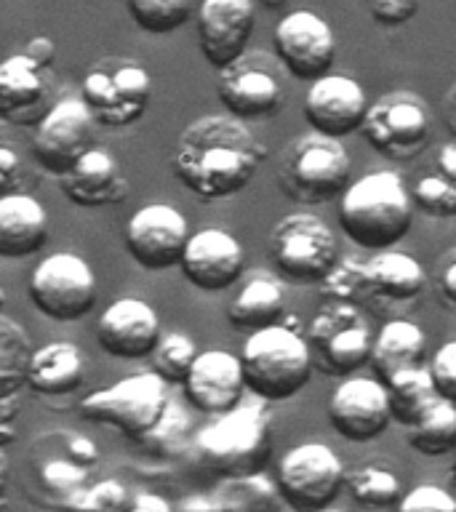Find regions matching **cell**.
<instances>
[{"label":"cell","instance_id":"ac0fdd59","mask_svg":"<svg viewBox=\"0 0 456 512\" xmlns=\"http://www.w3.org/2000/svg\"><path fill=\"white\" fill-rule=\"evenodd\" d=\"M254 24L256 0H203L198 8V40L206 62L224 70L246 54Z\"/></svg>","mask_w":456,"mask_h":512},{"label":"cell","instance_id":"836d02e7","mask_svg":"<svg viewBox=\"0 0 456 512\" xmlns=\"http://www.w3.org/2000/svg\"><path fill=\"white\" fill-rule=\"evenodd\" d=\"M198 344L182 331H171V334L160 336L158 347L152 352V371H158L171 387L184 384L190 376L195 360H198Z\"/></svg>","mask_w":456,"mask_h":512},{"label":"cell","instance_id":"9c48e42d","mask_svg":"<svg viewBox=\"0 0 456 512\" xmlns=\"http://www.w3.org/2000/svg\"><path fill=\"white\" fill-rule=\"evenodd\" d=\"M80 96L99 126L126 128L142 118L152 99V78L136 59L107 56L91 64Z\"/></svg>","mask_w":456,"mask_h":512},{"label":"cell","instance_id":"52a82bcc","mask_svg":"<svg viewBox=\"0 0 456 512\" xmlns=\"http://www.w3.org/2000/svg\"><path fill=\"white\" fill-rule=\"evenodd\" d=\"M374 339L363 312L350 299H328L310 320V342L315 366L328 376H352L371 363Z\"/></svg>","mask_w":456,"mask_h":512},{"label":"cell","instance_id":"277c9868","mask_svg":"<svg viewBox=\"0 0 456 512\" xmlns=\"http://www.w3.org/2000/svg\"><path fill=\"white\" fill-rule=\"evenodd\" d=\"M240 360L248 390L264 403H283L299 395L310 382L315 366L310 342L286 323L248 334Z\"/></svg>","mask_w":456,"mask_h":512},{"label":"cell","instance_id":"ee69618b","mask_svg":"<svg viewBox=\"0 0 456 512\" xmlns=\"http://www.w3.org/2000/svg\"><path fill=\"white\" fill-rule=\"evenodd\" d=\"M19 176H22V158L16 155L11 144H3L0 147V184H3V192H14V184Z\"/></svg>","mask_w":456,"mask_h":512},{"label":"cell","instance_id":"d6a6232c","mask_svg":"<svg viewBox=\"0 0 456 512\" xmlns=\"http://www.w3.org/2000/svg\"><path fill=\"white\" fill-rule=\"evenodd\" d=\"M347 488L363 507H398L403 499L400 478L384 462H360L347 470Z\"/></svg>","mask_w":456,"mask_h":512},{"label":"cell","instance_id":"d590c367","mask_svg":"<svg viewBox=\"0 0 456 512\" xmlns=\"http://www.w3.org/2000/svg\"><path fill=\"white\" fill-rule=\"evenodd\" d=\"M187 438H190L187 411L174 400H168L166 411L158 419V424L150 432H144L139 443L158 456H179L187 448Z\"/></svg>","mask_w":456,"mask_h":512},{"label":"cell","instance_id":"1f68e13d","mask_svg":"<svg viewBox=\"0 0 456 512\" xmlns=\"http://www.w3.org/2000/svg\"><path fill=\"white\" fill-rule=\"evenodd\" d=\"M35 347L11 315H0V395H19L30 379Z\"/></svg>","mask_w":456,"mask_h":512},{"label":"cell","instance_id":"74e56055","mask_svg":"<svg viewBox=\"0 0 456 512\" xmlns=\"http://www.w3.org/2000/svg\"><path fill=\"white\" fill-rule=\"evenodd\" d=\"M411 195H414L416 208L427 216H435V219L456 216V182L448 179L446 174H440L438 168L432 174L422 176Z\"/></svg>","mask_w":456,"mask_h":512},{"label":"cell","instance_id":"7402d4cb","mask_svg":"<svg viewBox=\"0 0 456 512\" xmlns=\"http://www.w3.org/2000/svg\"><path fill=\"white\" fill-rule=\"evenodd\" d=\"M182 387L192 408L211 416L227 414L243 403V392L248 390L243 360L224 350L200 352Z\"/></svg>","mask_w":456,"mask_h":512},{"label":"cell","instance_id":"4fadbf2b","mask_svg":"<svg viewBox=\"0 0 456 512\" xmlns=\"http://www.w3.org/2000/svg\"><path fill=\"white\" fill-rule=\"evenodd\" d=\"M363 136L384 158L411 160L430 142V110L422 96H416L414 91H395V94L379 96L368 107Z\"/></svg>","mask_w":456,"mask_h":512},{"label":"cell","instance_id":"7bdbcfd3","mask_svg":"<svg viewBox=\"0 0 456 512\" xmlns=\"http://www.w3.org/2000/svg\"><path fill=\"white\" fill-rule=\"evenodd\" d=\"M435 283H438V294L443 299V304H448L451 310H456V248L446 251L443 259L438 264V275H435Z\"/></svg>","mask_w":456,"mask_h":512},{"label":"cell","instance_id":"f6af8a7d","mask_svg":"<svg viewBox=\"0 0 456 512\" xmlns=\"http://www.w3.org/2000/svg\"><path fill=\"white\" fill-rule=\"evenodd\" d=\"M67 454H70L72 459H78L80 464H86V467H91V464L99 459V451H96V446L88 438H83V435H70Z\"/></svg>","mask_w":456,"mask_h":512},{"label":"cell","instance_id":"4dcf8cb0","mask_svg":"<svg viewBox=\"0 0 456 512\" xmlns=\"http://www.w3.org/2000/svg\"><path fill=\"white\" fill-rule=\"evenodd\" d=\"M384 384H387V392H390L392 416L403 427L414 424L440 398L430 368L424 366L406 368V371H400V374H395L390 382Z\"/></svg>","mask_w":456,"mask_h":512},{"label":"cell","instance_id":"8d00e7d4","mask_svg":"<svg viewBox=\"0 0 456 512\" xmlns=\"http://www.w3.org/2000/svg\"><path fill=\"white\" fill-rule=\"evenodd\" d=\"M275 486L264 478L262 472L243 475V478H227L219 488V507L222 510H259V507H272L275 504Z\"/></svg>","mask_w":456,"mask_h":512},{"label":"cell","instance_id":"ab89813d","mask_svg":"<svg viewBox=\"0 0 456 512\" xmlns=\"http://www.w3.org/2000/svg\"><path fill=\"white\" fill-rule=\"evenodd\" d=\"M75 507H83V510H126V507H131V496L118 480H102V483L86 488L78 496Z\"/></svg>","mask_w":456,"mask_h":512},{"label":"cell","instance_id":"816d5d0a","mask_svg":"<svg viewBox=\"0 0 456 512\" xmlns=\"http://www.w3.org/2000/svg\"><path fill=\"white\" fill-rule=\"evenodd\" d=\"M256 3H262L264 8H272V11H275V8H283L288 3V0H256Z\"/></svg>","mask_w":456,"mask_h":512},{"label":"cell","instance_id":"ffe728a7","mask_svg":"<svg viewBox=\"0 0 456 512\" xmlns=\"http://www.w3.org/2000/svg\"><path fill=\"white\" fill-rule=\"evenodd\" d=\"M179 267L192 286L216 294V291H227L243 278L246 251L240 246V240L227 230L206 227L190 235Z\"/></svg>","mask_w":456,"mask_h":512},{"label":"cell","instance_id":"7dc6e473","mask_svg":"<svg viewBox=\"0 0 456 512\" xmlns=\"http://www.w3.org/2000/svg\"><path fill=\"white\" fill-rule=\"evenodd\" d=\"M131 510H136V512H168V510H171V504H168L166 499H160V496H152V494H144V491H139V494L131 499Z\"/></svg>","mask_w":456,"mask_h":512},{"label":"cell","instance_id":"8992f818","mask_svg":"<svg viewBox=\"0 0 456 512\" xmlns=\"http://www.w3.org/2000/svg\"><path fill=\"white\" fill-rule=\"evenodd\" d=\"M270 259L280 278L315 286L339 264V240L318 214H288L270 230Z\"/></svg>","mask_w":456,"mask_h":512},{"label":"cell","instance_id":"4316f807","mask_svg":"<svg viewBox=\"0 0 456 512\" xmlns=\"http://www.w3.org/2000/svg\"><path fill=\"white\" fill-rule=\"evenodd\" d=\"M283 315H286V291L283 283L267 272H254L227 307L232 326L246 334L283 323Z\"/></svg>","mask_w":456,"mask_h":512},{"label":"cell","instance_id":"cb8c5ba5","mask_svg":"<svg viewBox=\"0 0 456 512\" xmlns=\"http://www.w3.org/2000/svg\"><path fill=\"white\" fill-rule=\"evenodd\" d=\"M59 187L75 206L102 208L126 198L128 182L118 160L102 147H91L67 174L59 176Z\"/></svg>","mask_w":456,"mask_h":512},{"label":"cell","instance_id":"44dd1931","mask_svg":"<svg viewBox=\"0 0 456 512\" xmlns=\"http://www.w3.org/2000/svg\"><path fill=\"white\" fill-rule=\"evenodd\" d=\"M160 318L144 299H118L96 320V339L107 355L120 360L150 358L158 347Z\"/></svg>","mask_w":456,"mask_h":512},{"label":"cell","instance_id":"ba28073f","mask_svg":"<svg viewBox=\"0 0 456 512\" xmlns=\"http://www.w3.org/2000/svg\"><path fill=\"white\" fill-rule=\"evenodd\" d=\"M171 384L158 371L131 374L120 382L91 392L80 403V414L88 422L115 427L120 435L139 440L150 432L168 406Z\"/></svg>","mask_w":456,"mask_h":512},{"label":"cell","instance_id":"83f0119b","mask_svg":"<svg viewBox=\"0 0 456 512\" xmlns=\"http://www.w3.org/2000/svg\"><path fill=\"white\" fill-rule=\"evenodd\" d=\"M86 355L78 344L48 342L35 350L30 366V384L38 395H67L83 384Z\"/></svg>","mask_w":456,"mask_h":512},{"label":"cell","instance_id":"7c38bea8","mask_svg":"<svg viewBox=\"0 0 456 512\" xmlns=\"http://www.w3.org/2000/svg\"><path fill=\"white\" fill-rule=\"evenodd\" d=\"M347 486V467L326 443H299L278 467L280 499L291 510H326Z\"/></svg>","mask_w":456,"mask_h":512},{"label":"cell","instance_id":"f35d334b","mask_svg":"<svg viewBox=\"0 0 456 512\" xmlns=\"http://www.w3.org/2000/svg\"><path fill=\"white\" fill-rule=\"evenodd\" d=\"M398 507L403 512H456V499L448 494L446 488L435 486V483H422V486L403 494Z\"/></svg>","mask_w":456,"mask_h":512},{"label":"cell","instance_id":"681fc988","mask_svg":"<svg viewBox=\"0 0 456 512\" xmlns=\"http://www.w3.org/2000/svg\"><path fill=\"white\" fill-rule=\"evenodd\" d=\"M443 118H446L451 134L456 136V83L448 88V94L443 96Z\"/></svg>","mask_w":456,"mask_h":512},{"label":"cell","instance_id":"60d3db41","mask_svg":"<svg viewBox=\"0 0 456 512\" xmlns=\"http://www.w3.org/2000/svg\"><path fill=\"white\" fill-rule=\"evenodd\" d=\"M430 374L440 395L456 403V342H446L432 355Z\"/></svg>","mask_w":456,"mask_h":512},{"label":"cell","instance_id":"f1b7e54d","mask_svg":"<svg viewBox=\"0 0 456 512\" xmlns=\"http://www.w3.org/2000/svg\"><path fill=\"white\" fill-rule=\"evenodd\" d=\"M427 336L411 320H387L374 339L371 352V366L382 382H390L392 376L406 371V368L422 366Z\"/></svg>","mask_w":456,"mask_h":512},{"label":"cell","instance_id":"b9f144b4","mask_svg":"<svg viewBox=\"0 0 456 512\" xmlns=\"http://www.w3.org/2000/svg\"><path fill=\"white\" fill-rule=\"evenodd\" d=\"M422 0H371V16L382 27H400L419 14Z\"/></svg>","mask_w":456,"mask_h":512},{"label":"cell","instance_id":"7a4b0ae2","mask_svg":"<svg viewBox=\"0 0 456 512\" xmlns=\"http://www.w3.org/2000/svg\"><path fill=\"white\" fill-rule=\"evenodd\" d=\"M414 195L395 171H374L342 192V232L366 251L392 248L414 224Z\"/></svg>","mask_w":456,"mask_h":512},{"label":"cell","instance_id":"e575fe53","mask_svg":"<svg viewBox=\"0 0 456 512\" xmlns=\"http://www.w3.org/2000/svg\"><path fill=\"white\" fill-rule=\"evenodd\" d=\"M192 0H128V14L136 27L152 35L179 30L190 19Z\"/></svg>","mask_w":456,"mask_h":512},{"label":"cell","instance_id":"e0dca14e","mask_svg":"<svg viewBox=\"0 0 456 512\" xmlns=\"http://www.w3.org/2000/svg\"><path fill=\"white\" fill-rule=\"evenodd\" d=\"M187 243L190 224L166 203L142 206L126 224V251L144 270H168L182 264Z\"/></svg>","mask_w":456,"mask_h":512},{"label":"cell","instance_id":"bcb514c9","mask_svg":"<svg viewBox=\"0 0 456 512\" xmlns=\"http://www.w3.org/2000/svg\"><path fill=\"white\" fill-rule=\"evenodd\" d=\"M24 54L32 56V59H35L38 64H43V67H51V62L56 59L54 40L38 35V38H32L30 43H27V51H24Z\"/></svg>","mask_w":456,"mask_h":512},{"label":"cell","instance_id":"f907efd6","mask_svg":"<svg viewBox=\"0 0 456 512\" xmlns=\"http://www.w3.org/2000/svg\"><path fill=\"white\" fill-rule=\"evenodd\" d=\"M179 510H222V507H219V502L211 496V499H184V502L179 504Z\"/></svg>","mask_w":456,"mask_h":512},{"label":"cell","instance_id":"5b68a950","mask_svg":"<svg viewBox=\"0 0 456 512\" xmlns=\"http://www.w3.org/2000/svg\"><path fill=\"white\" fill-rule=\"evenodd\" d=\"M352 160L342 139L312 134L296 136L280 155L278 184L283 195L302 206H318L339 198L350 187Z\"/></svg>","mask_w":456,"mask_h":512},{"label":"cell","instance_id":"8fae6325","mask_svg":"<svg viewBox=\"0 0 456 512\" xmlns=\"http://www.w3.org/2000/svg\"><path fill=\"white\" fill-rule=\"evenodd\" d=\"M27 294L35 310L48 320L75 323L94 310L96 275L83 256L56 251L35 264Z\"/></svg>","mask_w":456,"mask_h":512},{"label":"cell","instance_id":"f546056e","mask_svg":"<svg viewBox=\"0 0 456 512\" xmlns=\"http://www.w3.org/2000/svg\"><path fill=\"white\" fill-rule=\"evenodd\" d=\"M406 443L424 456L454 454L456 403L440 395L414 424L406 427Z\"/></svg>","mask_w":456,"mask_h":512},{"label":"cell","instance_id":"484cf974","mask_svg":"<svg viewBox=\"0 0 456 512\" xmlns=\"http://www.w3.org/2000/svg\"><path fill=\"white\" fill-rule=\"evenodd\" d=\"M48 243L46 206L24 192H6L0 198V256L24 259Z\"/></svg>","mask_w":456,"mask_h":512},{"label":"cell","instance_id":"6da1fadb","mask_svg":"<svg viewBox=\"0 0 456 512\" xmlns=\"http://www.w3.org/2000/svg\"><path fill=\"white\" fill-rule=\"evenodd\" d=\"M267 160L262 139L238 115H203L179 136L174 152L176 179L195 198L214 203L238 195Z\"/></svg>","mask_w":456,"mask_h":512},{"label":"cell","instance_id":"d4e9b609","mask_svg":"<svg viewBox=\"0 0 456 512\" xmlns=\"http://www.w3.org/2000/svg\"><path fill=\"white\" fill-rule=\"evenodd\" d=\"M427 286L424 267L414 256L395 248H382L360 262V294L379 296L390 302H411Z\"/></svg>","mask_w":456,"mask_h":512},{"label":"cell","instance_id":"d6986e66","mask_svg":"<svg viewBox=\"0 0 456 512\" xmlns=\"http://www.w3.org/2000/svg\"><path fill=\"white\" fill-rule=\"evenodd\" d=\"M368 107L371 104L358 80L347 75H331V72L312 80L310 91L304 96V118L312 131L336 139H344L363 128Z\"/></svg>","mask_w":456,"mask_h":512},{"label":"cell","instance_id":"2e32d148","mask_svg":"<svg viewBox=\"0 0 456 512\" xmlns=\"http://www.w3.org/2000/svg\"><path fill=\"white\" fill-rule=\"evenodd\" d=\"M275 54L296 80L323 78L336 59L334 30L323 16L312 11H291L278 22L275 32Z\"/></svg>","mask_w":456,"mask_h":512},{"label":"cell","instance_id":"30bf717a","mask_svg":"<svg viewBox=\"0 0 456 512\" xmlns=\"http://www.w3.org/2000/svg\"><path fill=\"white\" fill-rule=\"evenodd\" d=\"M288 70L278 54L246 51L235 62L219 70L216 94L227 112L243 120L272 118L286 104Z\"/></svg>","mask_w":456,"mask_h":512},{"label":"cell","instance_id":"9a60e30c","mask_svg":"<svg viewBox=\"0 0 456 512\" xmlns=\"http://www.w3.org/2000/svg\"><path fill=\"white\" fill-rule=\"evenodd\" d=\"M328 419L331 427L352 443L376 440L395 422L387 384L379 376H344L328 400Z\"/></svg>","mask_w":456,"mask_h":512},{"label":"cell","instance_id":"c3c4849f","mask_svg":"<svg viewBox=\"0 0 456 512\" xmlns=\"http://www.w3.org/2000/svg\"><path fill=\"white\" fill-rule=\"evenodd\" d=\"M435 168L456 182V144H443L440 147L438 158H435Z\"/></svg>","mask_w":456,"mask_h":512},{"label":"cell","instance_id":"f5cc1de1","mask_svg":"<svg viewBox=\"0 0 456 512\" xmlns=\"http://www.w3.org/2000/svg\"><path fill=\"white\" fill-rule=\"evenodd\" d=\"M454 478H456V448H454Z\"/></svg>","mask_w":456,"mask_h":512},{"label":"cell","instance_id":"5bb4252c","mask_svg":"<svg viewBox=\"0 0 456 512\" xmlns=\"http://www.w3.org/2000/svg\"><path fill=\"white\" fill-rule=\"evenodd\" d=\"M96 118L83 96H67L54 102L32 134V155L43 171L54 176L67 174L91 147L96 136Z\"/></svg>","mask_w":456,"mask_h":512},{"label":"cell","instance_id":"3957f363","mask_svg":"<svg viewBox=\"0 0 456 512\" xmlns=\"http://www.w3.org/2000/svg\"><path fill=\"white\" fill-rule=\"evenodd\" d=\"M270 416L262 406L232 408L219 414L192 440V451L200 467L216 478H243L262 472L270 459Z\"/></svg>","mask_w":456,"mask_h":512},{"label":"cell","instance_id":"603a6c76","mask_svg":"<svg viewBox=\"0 0 456 512\" xmlns=\"http://www.w3.org/2000/svg\"><path fill=\"white\" fill-rule=\"evenodd\" d=\"M43 64L32 56L14 54L0 64V115L14 126H38L46 118L51 91Z\"/></svg>","mask_w":456,"mask_h":512}]
</instances>
